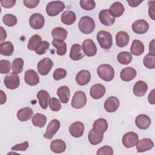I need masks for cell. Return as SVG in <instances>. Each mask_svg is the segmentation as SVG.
Listing matches in <instances>:
<instances>
[{"label":"cell","instance_id":"obj_1","mask_svg":"<svg viewBox=\"0 0 155 155\" xmlns=\"http://www.w3.org/2000/svg\"><path fill=\"white\" fill-rule=\"evenodd\" d=\"M78 27L79 30L85 35L91 33L95 28V22L93 19L90 16H82L79 22Z\"/></svg>","mask_w":155,"mask_h":155},{"label":"cell","instance_id":"obj_2","mask_svg":"<svg viewBox=\"0 0 155 155\" xmlns=\"http://www.w3.org/2000/svg\"><path fill=\"white\" fill-rule=\"evenodd\" d=\"M96 38L101 47L105 50H108L113 44V38L111 34L105 30L99 31L96 36Z\"/></svg>","mask_w":155,"mask_h":155},{"label":"cell","instance_id":"obj_3","mask_svg":"<svg viewBox=\"0 0 155 155\" xmlns=\"http://www.w3.org/2000/svg\"><path fill=\"white\" fill-rule=\"evenodd\" d=\"M99 77L106 82L112 81L114 76V70L109 64L100 65L97 70Z\"/></svg>","mask_w":155,"mask_h":155},{"label":"cell","instance_id":"obj_4","mask_svg":"<svg viewBox=\"0 0 155 155\" xmlns=\"http://www.w3.org/2000/svg\"><path fill=\"white\" fill-rule=\"evenodd\" d=\"M65 8L64 4L60 1H51L46 7V12L50 16H54L59 14Z\"/></svg>","mask_w":155,"mask_h":155},{"label":"cell","instance_id":"obj_5","mask_svg":"<svg viewBox=\"0 0 155 155\" xmlns=\"http://www.w3.org/2000/svg\"><path fill=\"white\" fill-rule=\"evenodd\" d=\"M87 103V97L85 93L82 91H77L74 94L71 105L76 108L80 109L84 107Z\"/></svg>","mask_w":155,"mask_h":155},{"label":"cell","instance_id":"obj_6","mask_svg":"<svg viewBox=\"0 0 155 155\" xmlns=\"http://www.w3.org/2000/svg\"><path fill=\"white\" fill-rule=\"evenodd\" d=\"M54 63L50 58H45L38 62L37 65L38 71L41 75L45 76L50 71Z\"/></svg>","mask_w":155,"mask_h":155},{"label":"cell","instance_id":"obj_7","mask_svg":"<svg viewBox=\"0 0 155 155\" xmlns=\"http://www.w3.org/2000/svg\"><path fill=\"white\" fill-rule=\"evenodd\" d=\"M4 82L5 86L8 89L15 90L19 87L20 80L17 74L15 73H10L5 76Z\"/></svg>","mask_w":155,"mask_h":155},{"label":"cell","instance_id":"obj_8","mask_svg":"<svg viewBox=\"0 0 155 155\" xmlns=\"http://www.w3.org/2000/svg\"><path fill=\"white\" fill-rule=\"evenodd\" d=\"M139 140V136L137 133L133 131H129L126 133L122 137V142L123 145L127 148H132L134 147Z\"/></svg>","mask_w":155,"mask_h":155},{"label":"cell","instance_id":"obj_9","mask_svg":"<svg viewBox=\"0 0 155 155\" xmlns=\"http://www.w3.org/2000/svg\"><path fill=\"white\" fill-rule=\"evenodd\" d=\"M29 24L30 27L33 29H41L44 25L45 19L41 13H33L29 18Z\"/></svg>","mask_w":155,"mask_h":155},{"label":"cell","instance_id":"obj_10","mask_svg":"<svg viewBox=\"0 0 155 155\" xmlns=\"http://www.w3.org/2000/svg\"><path fill=\"white\" fill-rule=\"evenodd\" d=\"M60 126V122L58 119H54L51 120L47 125L45 133L44 134V137L48 139H51L54 135L59 130Z\"/></svg>","mask_w":155,"mask_h":155},{"label":"cell","instance_id":"obj_11","mask_svg":"<svg viewBox=\"0 0 155 155\" xmlns=\"http://www.w3.org/2000/svg\"><path fill=\"white\" fill-rule=\"evenodd\" d=\"M149 29L148 22L144 19H139L134 21L132 24L133 31L139 35L144 34Z\"/></svg>","mask_w":155,"mask_h":155},{"label":"cell","instance_id":"obj_12","mask_svg":"<svg viewBox=\"0 0 155 155\" xmlns=\"http://www.w3.org/2000/svg\"><path fill=\"white\" fill-rule=\"evenodd\" d=\"M82 50L85 55L91 57L97 53V47L94 41L90 39H85L82 43Z\"/></svg>","mask_w":155,"mask_h":155},{"label":"cell","instance_id":"obj_13","mask_svg":"<svg viewBox=\"0 0 155 155\" xmlns=\"http://www.w3.org/2000/svg\"><path fill=\"white\" fill-rule=\"evenodd\" d=\"M70 134L76 138L81 137L84 132V125L82 122L77 121L71 124L69 127Z\"/></svg>","mask_w":155,"mask_h":155},{"label":"cell","instance_id":"obj_14","mask_svg":"<svg viewBox=\"0 0 155 155\" xmlns=\"http://www.w3.org/2000/svg\"><path fill=\"white\" fill-rule=\"evenodd\" d=\"M150 117L144 114L138 115L135 119V124L137 127L140 130H146L151 125Z\"/></svg>","mask_w":155,"mask_h":155},{"label":"cell","instance_id":"obj_15","mask_svg":"<svg viewBox=\"0 0 155 155\" xmlns=\"http://www.w3.org/2000/svg\"><path fill=\"white\" fill-rule=\"evenodd\" d=\"M25 82L30 86L36 85L39 82V78L37 73L31 69L25 71L24 74Z\"/></svg>","mask_w":155,"mask_h":155},{"label":"cell","instance_id":"obj_16","mask_svg":"<svg viewBox=\"0 0 155 155\" xmlns=\"http://www.w3.org/2000/svg\"><path fill=\"white\" fill-rule=\"evenodd\" d=\"M136 145L137 151L138 153H143L153 148L154 142L149 138H144L140 140H138Z\"/></svg>","mask_w":155,"mask_h":155},{"label":"cell","instance_id":"obj_17","mask_svg":"<svg viewBox=\"0 0 155 155\" xmlns=\"http://www.w3.org/2000/svg\"><path fill=\"white\" fill-rule=\"evenodd\" d=\"M99 19L102 24L106 26H110L115 22V18L110 15L108 9H104L99 12Z\"/></svg>","mask_w":155,"mask_h":155},{"label":"cell","instance_id":"obj_18","mask_svg":"<svg viewBox=\"0 0 155 155\" xmlns=\"http://www.w3.org/2000/svg\"><path fill=\"white\" fill-rule=\"evenodd\" d=\"M137 75L136 70L131 67H127L123 68L120 73V79L125 82H130L133 80Z\"/></svg>","mask_w":155,"mask_h":155},{"label":"cell","instance_id":"obj_19","mask_svg":"<svg viewBox=\"0 0 155 155\" xmlns=\"http://www.w3.org/2000/svg\"><path fill=\"white\" fill-rule=\"evenodd\" d=\"M105 91V87L103 85L101 84H96L91 87L90 94L92 98L99 99L104 96Z\"/></svg>","mask_w":155,"mask_h":155},{"label":"cell","instance_id":"obj_20","mask_svg":"<svg viewBox=\"0 0 155 155\" xmlns=\"http://www.w3.org/2000/svg\"><path fill=\"white\" fill-rule=\"evenodd\" d=\"M119 106V99L114 96H110L106 99L104 103V108L108 113L116 111Z\"/></svg>","mask_w":155,"mask_h":155},{"label":"cell","instance_id":"obj_21","mask_svg":"<svg viewBox=\"0 0 155 155\" xmlns=\"http://www.w3.org/2000/svg\"><path fill=\"white\" fill-rule=\"evenodd\" d=\"M85 56L84 53L82 51V47L78 44H73L70 50V58L73 61H78L82 59Z\"/></svg>","mask_w":155,"mask_h":155},{"label":"cell","instance_id":"obj_22","mask_svg":"<svg viewBox=\"0 0 155 155\" xmlns=\"http://www.w3.org/2000/svg\"><path fill=\"white\" fill-rule=\"evenodd\" d=\"M91 79V74L88 70H82L78 73L76 76V81L79 85L87 84Z\"/></svg>","mask_w":155,"mask_h":155},{"label":"cell","instance_id":"obj_23","mask_svg":"<svg viewBox=\"0 0 155 155\" xmlns=\"http://www.w3.org/2000/svg\"><path fill=\"white\" fill-rule=\"evenodd\" d=\"M108 11L110 15L115 18L122 16L125 11V8L121 2H115L110 6Z\"/></svg>","mask_w":155,"mask_h":155},{"label":"cell","instance_id":"obj_24","mask_svg":"<svg viewBox=\"0 0 155 155\" xmlns=\"http://www.w3.org/2000/svg\"><path fill=\"white\" fill-rule=\"evenodd\" d=\"M148 90V85L143 81H138L133 87V93L137 97L144 96Z\"/></svg>","mask_w":155,"mask_h":155},{"label":"cell","instance_id":"obj_25","mask_svg":"<svg viewBox=\"0 0 155 155\" xmlns=\"http://www.w3.org/2000/svg\"><path fill=\"white\" fill-rule=\"evenodd\" d=\"M108 129L107 121L104 118H99L96 120L93 125V130L99 134H103Z\"/></svg>","mask_w":155,"mask_h":155},{"label":"cell","instance_id":"obj_26","mask_svg":"<svg viewBox=\"0 0 155 155\" xmlns=\"http://www.w3.org/2000/svg\"><path fill=\"white\" fill-rule=\"evenodd\" d=\"M50 149L54 153H62L66 150V143L62 139H54L50 143Z\"/></svg>","mask_w":155,"mask_h":155},{"label":"cell","instance_id":"obj_27","mask_svg":"<svg viewBox=\"0 0 155 155\" xmlns=\"http://www.w3.org/2000/svg\"><path fill=\"white\" fill-rule=\"evenodd\" d=\"M130 41V36L127 32L124 31H120L117 33L116 35V45L119 47H124L126 46Z\"/></svg>","mask_w":155,"mask_h":155},{"label":"cell","instance_id":"obj_28","mask_svg":"<svg viewBox=\"0 0 155 155\" xmlns=\"http://www.w3.org/2000/svg\"><path fill=\"white\" fill-rule=\"evenodd\" d=\"M37 98L39 100V105L42 109H47L50 101V94L44 90H39L37 93Z\"/></svg>","mask_w":155,"mask_h":155},{"label":"cell","instance_id":"obj_29","mask_svg":"<svg viewBox=\"0 0 155 155\" xmlns=\"http://www.w3.org/2000/svg\"><path fill=\"white\" fill-rule=\"evenodd\" d=\"M33 112L31 108L25 107L19 110L17 112V118L19 121L25 122L29 120L33 116Z\"/></svg>","mask_w":155,"mask_h":155},{"label":"cell","instance_id":"obj_30","mask_svg":"<svg viewBox=\"0 0 155 155\" xmlns=\"http://www.w3.org/2000/svg\"><path fill=\"white\" fill-rule=\"evenodd\" d=\"M57 95L60 99V101L63 104H66L70 99V91L69 88L66 85L60 87L57 90Z\"/></svg>","mask_w":155,"mask_h":155},{"label":"cell","instance_id":"obj_31","mask_svg":"<svg viewBox=\"0 0 155 155\" xmlns=\"http://www.w3.org/2000/svg\"><path fill=\"white\" fill-rule=\"evenodd\" d=\"M145 47L143 43L137 39L133 40L131 47V53L135 56H140L144 52Z\"/></svg>","mask_w":155,"mask_h":155},{"label":"cell","instance_id":"obj_32","mask_svg":"<svg viewBox=\"0 0 155 155\" xmlns=\"http://www.w3.org/2000/svg\"><path fill=\"white\" fill-rule=\"evenodd\" d=\"M67 31L61 27H55L51 30V36L53 38L56 40L64 41L67 38Z\"/></svg>","mask_w":155,"mask_h":155},{"label":"cell","instance_id":"obj_33","mask_svg":"<svg viewBox=\"0 0 155 155\" xmlns=\"http://www.w3.org/2000/svg\"><path fill=\"white\" fill-rule=\"evenodd\" d=\"M32 124L36 127L42 128L45 126L47 122V117L42 113H37L33 116L31 119Z\"/></svg>","mask_w":155,"mask_h":155},{"label":"cell","instance_id":"obj_34","mask_svg":"<svg viewBox=\"0 0 155 155\" xmlns=\"http://www.w3.org/2000/svg\"><path fill=\"white\" fill-rule=\"evenodd\" d=\"M76 15L72 11H65L61 15V22L65 25H71L76 21Z\"/></svg>","mask_w":155,"mask_h":155},{"label":"cell","instance_id":"obj_35","mask_svg":"<svg viewBox=\"0 0 155 155\" xmlns=\"http://www.w3.org/2000/svg\"><path fill=\"white\" fill-rule=\"evenodd\" d=\"M14 51L13 44L10 41H5L0 45V53L4 56H11Z\"/></svg>","mask_w":155,"mask_h":155},{"label":"cell","instance_id":"obj_36","mask_svg":"<svg viewBox=\"0 0 155 155\" xmlns=\"http://www.w3.org/2000/svg\"><path fill=\"white\" fill-rule=\"evenodd\" d=\"M104 138L103 134H99L95 132L93 129L88 133V140L91 145H97L100 143Z\"/></svg>","mask_w":155,"mask_h":155},{"label":"cell","instance_id":"obj_37","mask_svg":"<svg viewBox=\"0 0 155 155\" xmlns=\"http://www.w3.org/2000/svg\"><path fill=\"white\" fill-rule=\"evenodd\" d=\"M52 45L56 48L57 54L59 56L65 54L67 52V44L64 41L54 39L51 42Z\"/></svg>","mask_w":155,"mask_h":155},{"label":"cell","instance_id":"obj_38","mask_svg":"<svg viewBox=\"0 0 155 155\" xmlns=\"http://www.w3.org/2000/svg\"><path fill=\"white\" fill-rule=\"evenodd\" d=\"M117 61L123 65H127L132 61V54L128 51H121L117 56Z\"/></svg>","mask_w":155,"mask_h":155},{"label":"cell","instance_id":"obj_39","mask_svg":"<svg viewBox=\"0 0 155 155\" xmlns=\"http://www.w3.org/2000/svg\"><path fill=\"white\" fill-rule=\"evenodd\" d=\"M144 66L149 69H154L155 68V54L149 53L143 59Z\"/></svg>","mask_w":155,"mask_h":155},{"label":"cell","instance_id":"obj_40","mask_svg":"<svg viewBox=\"0 0 155 155\" xmlns=\"http://www.w3.org/2000/svg\"><path fill=\"white\" fill-rule=\"evenodd\" d=\"M41 37L38 35H35L32 36L28 42L27 48L30 50H35L37 47L39 45V44L42 42Z\"/></svg>","mask_w":155,"mask_h":155},{"label":"cell","instance_id":"obj_41","mask_svg":"<svg viewBox=\"0 0 155 155\" xmlns=\"http://www.w3.org/2000/svg\"><path fill=\"white\" fill-rule=\"evenodd\" d=\"M24 66V61L22 58H18L13 60L12 65V69L13 73L16 74L21 73L23 70Z\"/></svg>","mask_w":155,"mask_h":155},{"label":"cell","instance_id":"obj_42","mask_svg":"<svg viewBox=\"0 0 155 155\" xmlns=\"http://www.w3.org/2000/svg\"><path fill=\"white\" fill-rule=\"evenodd\" d=\"M2 21L7 26L13 27L17 24V18L12 14H6L3 16Z\"/></svg>","mask_w":155,"mask_h":155},{"label":"cell","instance_id":"obj_43","mask_svg":"<svg viewBox=\"0 0 155 155\" xmlns=\"http://www.w3.org/2000/svg\"><path fill=\"white\" fill-rule=\"evenodd\" d=\"M79 4L81 8L85 10H91L96 7V3L93 0H81Z\"/></svg>","mask_w":155,"mask_h":155},{"label":"cell","instance_id":"obj_44","mask_svg":"<svg viewBox=\"0 0 155 155\" xmlns=\"http://www.w3.org/2000/svg\"><path fill=\"white\" fill-rule=\"evenodd\" d=\"M50 46V44L46 41H42L39 45L37 47L36 50H35L36 53L39 55L44 54L46 53L47 50L48 49Z\"/></svg>","mask_w":155,"mask_h":155},{"label":"cell","instance_id":"obj_45","mask_svg":"<svg viewBox=\"0 0 155 155\" xmlns=\"http://www.w3.org/2000/svg\"><path fill=\"white\" fill-rule=\"evenodd\" d=\"M11 69L10 62L8 60L1 59L0 61V73L1 74H7L10 72Z\"/></svg>","mask_w":155,"mask_h":155},{"label":"cell","instance_id":"obj_46","mask_svg":"<svg viewBox=\"0 0 155 155\" xmlns=\"http://www.w3.org/2000/svg\"><path fill=\"white\" fill-rule=\"evenodd\" d=\"M49 107L53 111H58L61 108V102L56 97H52L49 101Z\"/></svg>","mask_w":155,"mask_h":155},{"label":"cell","instance_id":"obj_47","mask_svg":"<svg viewBox=\"0 0 155 155\" xmlns=\"http://www.w3.org/2000/svg\"><path fill=\"white\" fill-rule=\"evenodd\" d=\"M67 76V71L65 69L59 68L54 70L53 76L54 80L59 81L62 79H64Z\"/></svg>","mask_w":155,"mask_h":155},{"label":"cell","instance_id":"obj_48","mask_svg":"<svg viewBox=\"0 0 155 155\" xmlns=\"http://www.w3.org/2000/svg\"><path fill=\"white\" fill-rule=\"evenodd\" d=\"M97 155H112L113 154V150L110 146H104L98 149L96 152Z\"/></svg>","mask_w":155,"mask_h":155},{"label":"cell","instance_id":"obj_49","mask_svg":"<svg viewBox=\"0 0 155 155\" xmlns=\"http://www.w3.org/2000/svg\"><path fill=\"white\" fill-rule=\"evenodd\" d=\"M28 147V142L27 141H25L21 143H18L15 145V146L12 147V150L13 151H25Z\"/></svg>","mask_w":155,"mask_h":155},{"label":"cell","instance_id":"obj_50","mask_svg":"<svg viewBox=\"0 0 155 155\" xmlns=\"http://www.w3.org/2000/svg\"><path fill=\"white\" fill-rule=\"evenodd\" d=\"M24 5L29 8H33L38 6L39 3V0H24Z\"/></svg>","mask_w":155,"mask_h":155},{"label":"cell","instance_id":"obj_51","mask_svg":"<svg viewBox=\"0 0 155 155\" xmlns=\"http://www.w3.org/2000/svg\"><path fill=\"white\" fill-rule=\"evenodd\" d=\"M148 3L149 16L153 20H155V1H148Z\"/></svg>","mask_w":155,"mask_h":155},{"label":"cell","instance_id":"obj_52","mask_svg":"<svg viewBox=\"0 0 155 155\" xmlns=\"http://www.w3.org/2000/svg\"><path fill=\"white\" fill-rule=\"evenodd\" d=\"M16 3L15 0H3L1 1V5L3 7L7 8H10L13 7Z\"/></svg>","mask_w":155,"mask_h":155},{"label":"cell","instance_id":"obj_53","mask_svg":"<svg viewBox=\"0 0 155 155\" xmlns=\"http://www.w3.org/2000/svg\"><path fill=\"white\" fill-rule=\"evenodd\" d=\"M154 91L155 90L153 89L151 90V91L148 97V102L150 104L154 105L155 104V99H154Z\"/></svg>","mask_w":155,"mask_h":155},{"label":"cell","instance_id":"obj_54","mask_svg":"<svg viewBox=\"0 0 155 155\" xmlns=\"http://www.w3.org/2000/svg\"><path fill=\"white\" fill-rule=\"evenodd\" d=\"M129 5L132 7H135L138 6L140 3L142 2V1H136V0H131L127 1Z\"/></svg>","mask_w":155,"mask_h":155},{"label":"cell","instance_id":"obj_55","mask_svg":"<svg viewBox=\"0 0 155 155\" xmlns=\"http://www.w3.org/2000/svg\"><path fill=\"white\" fill-rule=\"evenodd\" d=\"M0 30H1V41H2L5 40L7 38V32L4 30V28L2 27H0Z\"/></svg>","mask_w":155,"mask_h":155},{"label":"cell","instance_id":"obj_56","mask_svg":"<svg viewBox=\"0 0 155 155\" xmlns=\"http://www.w3.org/2000/svg\"><path fill=\"white\" fill-rule=\"evenodd\" d=\"M0 93H1V102H0V104L2 105L4 103H5L6 100H7V97L5 94L4 93V91L1 90H0Z\"/></svg>","mask_w":155,"mask_h":155},{"label":"cell","instance_id":"obj_57","mask_svg":"<svg viewBox=\"0 0 155 155\" xmlns=\"http://www.w3.org/2000/svg\"><path fill=\"white\" fill-rule=\"evenodd\" d=\"M149 52L151 53H154V39H153L150 42L149 45Z\"/></svg>","mask_w":155,"mask_h":155}]
</instances>
